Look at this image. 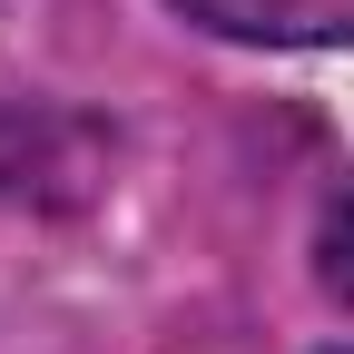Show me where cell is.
Here are the masks:
<instances>
[{
    "label": "cell",
    "instance_id": "cell-2",
    "mask_svg": "<svg viewBox=\"0 0 354 354\" xmlns=\"http://www.w3.org/2000/svg\"><path fill=\"white\" fill-rule=\"evenodd\" d=\"M325 286H335V295L354 305V187H344V197L325 207Z\"/></svg>",
    "mask_w": 354,
    "mask_h": 354
},
{
    "label": "cell",
    "instance_id": "cell-1",
    "mask_svg": "<svg viewBox=\"0 0 354 354\" xmlns=\"http://www.w3.org/2000/svg\"><path fill=\"white\" fill-rule=\"evenodd\" d=\"M187 20L227 39H276V50H315V39H354V0H177Z\"/></svg>",
    "mask_w": 354,
    "mask_h": 354
}]
</instances>
